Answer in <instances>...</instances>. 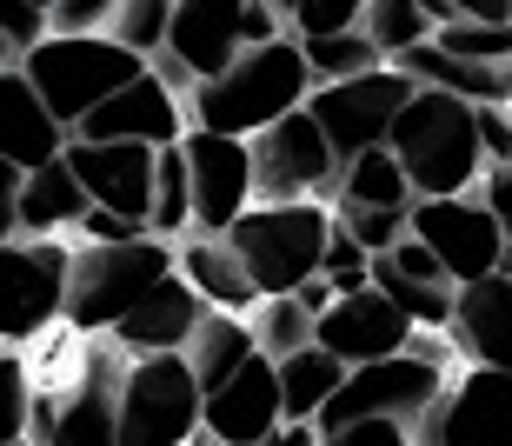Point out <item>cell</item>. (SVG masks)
I'll return each instance as SVG.
<instances>
[{"label": "cell", "mask_w": 512, "mask_h": 446, "mask_svg": "<svg viewBox=\"0 0 512 446\" xmlns=\"http://www.w3.org/2000/svg\"><path fill=\"white\" fill-rule=\"evenodd\" d=\"M446 380H453V367L446 360H433V353L419 347H399V353H380V360H360V367H346L340 393L320 407V440L333 446V433L346 427V420H360V413H399V420H413L419 433V413L433 407L439 393H446Z\"/></svg>", "instance_id": "obj_8"}, {"label": "cell", "mask_w": 512, "mask_h": 446, "mask_svg": "<svg viewBox=\"0 0 512 446\" xmlns=\"http://www.w3.org/2000/svg\"><path fill=\"white\" fill-rule=\"evenodd\" d=\"M253 353H260L253 320H247V313H233V307H207V320H200L193 340H187V360H193V373H200V387H207V393L220 387V380H233Z\"/></svg>", "instance_id": "obj_26"}, {"label": "cell", "mask_w": 512, "mask_h": 446, "mask_svg": "<svg viewBox=\"0 0 512 446\" xmlns=\"http://www.w3.org/2000/svg\"><path fill=\"white\" fill-rule=\"evenodd\" d=\"M74 233H80V240H133V233H147V227H140V220H127L120 207H100V200H94V207L80 214Z\"/></svg>", "instance_id": "obj_43"}, {"label": "cell", "mask_w": 512, "mask_h": 446, "mask_svg": "<svg viewBox=\"0 0 512 446\" xmlns=\"http://www.w3.org/2000/svg\"><path fill=\"white\" fill-rule=\"evenodd\" d=\"M366 0H293V34H340L360 27Z\"/></svg>", "instance_id": "obj_39"}, {"label": "cell", "mask_w": 512, "mask_h": 446, "mask_svg": "<svg viewBox=\"0 0 512 446\" xmlns=\"http://www.w3.org/2000/svg\"><path fill=\"white\" fill-rule=\"evenodd\" d=\"M413 233L446 260V273H453L459 287L499 273V253H506V227H499V214L486 207L479 187L473 194H419L413 200Z\"/></svg>", "instance_id": "obj_14"}, {"label": "cell", "mask_w": 512, "mask_h": 446, "mask_svg": "<svg viewBox=\"0 0 512 446\" xmlns=\"http://www.w3.org/2000/svg\"><path fill=\"white\" fill-rule=\"evenodd\" d=\"M67 120L47 107V94H40L34 80H27V67H0V154L20 160V167H40V160L67 154Z\"/></svg>", "instance_id": "obj_21"}, {"label": "cell", "mask_w": 512, "mask_h": 446, "mask_svg": "<svg viewBox=\"0 0 512 446\" xmlns=\"http://www.w3.org/2000/svg\"><path fill=\"white\" fill-rule=\"evenodd\" d=\"M499 273H512V240H506V253H499Z\"/></svg>", "instance_id": "obj_49"}, {"label": "cell", "mask_w": 512, "mask_h": 446, "mask_svg": "<svg viewBox=\"0 0 512 446\" xmlns=\"http://www.w3.org/2000/svg\"><path fill=\"white\" fill-rule=\"evenodd\" d=\"M333 220H340L360 247H373V253H386L399 240V233L413 227V207H366V200H333Z\"/></svg>", "instance_id": "obj_35"}, {"label": "cell", "mask_w": 512, "mask_h": 446, "mask_svg": "<svg viewBox=\"0 0 512 446\" xmlns=\"http://www.w3.org/2000/svg\"><path fill=\"white\" fill-rule=\"evenodd\" d=\"M479 140L486 160H512V100H479Z\"/></svg>", "instance_id": "obj_42"}, {"label": "cell", "mask_w": 512, "mask_h": 446, "mask_svg": "<svg viewBox=\"0 0 512 446\" xmlns=\"http://www.w3.org/2000/svg\"><path fill=\"white\" fill-rule=\"evenodd\" d=\"M426 446H512V367L466 360L433 407L419 413Z\"/></svg>", "instance_id": "obj_11"}, {"label": "cell", "mask_w": 512, "mask_h": 446, "mask_svg": "<svg viewBox=\"0 0 512 446\" xmlns=\"http://www.w3.org/2000/svg\"><path fill=\"white\" fill-rule=\"evenodd\" d=\"M286 420V400H280V360L273 353H253L247 367L220 380L207 393V440H227V446H260L273 440Z\"/></svg>", "instance_id": "obj_18"}, {"label": "cell", "mask_w": 512, "mask_h": 446, "mask_svg": "<svg viewBox=\"0 0 512 446\" xmlns=\"http://www.w3.org/2000/svg\"><path fill=\"white\" fill-rule=\"evenodd\" d=\"M247 0H173L167 54L187 67L193 80H213L220 67L247 54Z\"/></svg>", "instance_id": "obj_19"}, {"label": "cell", "mask_w": 512, "mask_h": 446, "mask_svg": "<svg viewBox=\"0 0 512 446\" xmlns=\"http://www.w3.org/2000/svg\"><path fill=\"white\" fill-rule=\"evenodd\" d=\"M187 127H193L187 94H180L167 74H153V60H147V67H140L127 87H114V94L100 100L94 114L80 120L74 134H87V140H147V147H167V140H180Z\"/></svg>", "instance_id": "obj_15"}, {"label": "cell", "mask_w": 512, "mask_h": 446, "mask_svg": "<svg viewBox=\"0 0 512 446\" xmlns=\"http://www.w3.org/2000/svg\"><path fill=\"white\" fill-rule=\"evenodd\" d=\"M419 94V80L399 67V60H380V67H366V74H346V80H320L306 107L320 114V127L333 134L340 160H353L360 147H380L393 134L399 107Z\"/></svg>", "instance_id": "obj_10"}, {"label": "cell", "mask_w": 512, "mask_h": 446, "mask_svg": "<svg viewBox=\"0 0 512 446\" xmlns=\"http://www.w3.org/2000/svg\"><path fill=\"white\" fill-rule=\"evenodd\" d=\"M340 147L313 107H293L253 134V180L260 200H333L340 194Z\"/></svg>", "instance_id": "obj_9"}, {"label": "cell", "mask_w": 512, "mask_h": 446, "mask_svg": "<svg viewBox=\"0 0 512 446\" xmlns=\"http://www.w3.org/2000/svg\"><path fill=\"white\" fill-rule=\"evenodd\" d=\"M320 273L333 280L340 293H353V287H366L373 280V247H360L353 233L333 220V240H326V260H320Z\"/></svg>", "instance_id": "obj_37"}, {"label": "cell", "mask_w": 512, "mask_h": 446, "mask_svg": "<svg viewBox=\"0 0 512 446\" xmlns=\"http://www.w3.org/2000/svg\"><path fill=\"white\" fill-rule=\"evenodd\" d=\"M306 60H313V74L320 80H346V74H366V67H380V47L366 27H340V34H300Z\"/></svg>", "instance_id": "obj_32"}, {"label": "cell", "mask_w": 512, "mask_h": 446, "mask_svg": "<svg viewBox=\"0 0 512 446\" xmlns=\"http://www.w3.org/2000/svg\"><path fill=\"white\" fill-rule=\"evenodd\" d=\"M67 267L74 247L60 233H14L0 240V347H34L67 320Z\"/></svg>", "instance_id": "obj_7"}, {"label": "cell", "mask_w": 512, "mask_h": 446, "mask_svg": "<svg viewBox=\"0 0 512 446\" xmlns=\"http://www.w3.org/2000/svg\"><path fill=\"white\" fill-rule=\"evenodd\" d=\"M114 7H120V0H54L47 14H54L60 34H107Z\"/></svg>", "instance_id": "obj_41"}, {"label": "cell", "mask_w": 512, "mask_h": 446, "mask_svg": "<svg viewBox=\"0 0 512 446\" xmlns=\"http://www.w3.org/2000/svg\"><path fill=\"white\" fill-rule=\"evenodd\" d=\"M439 47H453V54H473V60H506L512 67V20H473V14H453L433 27Z\"/></svg>", "instance_id": "obj_33"}, {"label": "cell", "mask_w": 512, "mask_h": 446, "mask_svg": "<svg viewBox=\"0 0 512 446\" xmlns=\"http://www.w3.org/2000/svg\"><path fill=\"white\" fill-rule=\"evenodd\" d=\"M20 67H27V80L47 94V107H54L67 127H80L114 87H127V80L147 67V54H133L127 40H114V34H60L54 27V34H40L34 47H20Z\"/></svg>", "instance_id": "obj_4"}, {"label": "cell", "mask_w": 512, "mask_h": 446, "mask_svg": "<svg viewBox=\"0 0 512 446\" xmlns=\"http://www.w3.org/2000/svg\"><path fill=\"white\" fill-rule=\"evenodd\" d=\"M180 247V273H187L193 287L207 293L213 307H233V313H253V300H260V287H253L247 260H240V247H233L227 233H180L173 240Z\"/></svg>", "instance_id": "obj_23"}, {"label": "cell", "mask_w": 512, "mask_h": 446, "mask_svg": "<svg viewBox=\"0 0 512 446\" xmlns=\"http://www.w3.org/2000/svg\"><path fill=\"white\" fill-rule=\"evenodd\" d=\"M413 420H399V413H360V420H346L333 433V446H413Z\"/></svg>", "instance_id": "obj_38"}, {"label": "cell", "mask_w": 512, "mask_h": 446, "mask_svg": "<svg viewBox=\"0 0 512 446\" xmlns=\"http://www.w3.org/2000/svg\"><path fill=\"white\" fill-rule=\"evenodd\" d=\"M446 7H453V14H473V20H512V0H446Z\"/></svg>", "instance_id": "obj_46"}, {"label": "cell", "mask_w": 512, "mask_h": 446, "mask_svg": "<svg viewBox=\"0 0 512 446\" xmlns=\"http://www.w3.org/2000/svg\"><path fill=\"white\" fill-rule=\"evenodd\" d=\"M20 187H27V167L0 154V240L20 233Z\"/></svg>", "instance_id": "obj_44"}, {"label": "cell", "mask_w": 512, "mask_h": 446, "mask_svg": "<svg viewBox=\"0 0 512 446\" xmlns=\"http://www.w3.org/2000/svg\"><path fill=\"white\" fill-rule=\"evenodd\" d=\"M34 433V387H27V353H0V446Z\"/></svg>", "instance_id": "obj_36"}, {"label": "cell", "mask_w": 512, "mask_h": 446, "mask_svg": "<svg viewBox=\"0 0 512 446\" xmlns=\"http://www.w3.org/2000/svg\"><path fill=\"white\" fill-rule=\"evenodd\" d=\"M393 154L406 160L419 194H473L486 180V140H479V100L453 87H419L393 120Z\"/></svg>", "instance_id": "obj_2"}, {"label": "cell", "mask_w": 512, "mask_h": 446, "mask_svg": "<svg viewBox=\"0 0 512 446\" xmlns=\"http://www.w3.org/2000/svg\"><path fill=\"white\" fill-rule=\"evenodd\" d=\"M133 353L107 333V347H94V360L80 367V380L67 387V400L34 393V440H60V446H100L120 440V373Z\"/></svg>", "instance_id": "obj_12"}, {"label": "cell", "mask_w": 512, "mask_h": 446, "mask_svg": "<svg viewBox=\"0 0 512 446\" xmlns=\"http://www.w3.org/2000/svg\"><path fill=\"white\" fill-rule=\"evenodd\" d=\"M313 87H320V74H313L300 34H280V40L247 47V54L233 60V67H220L213 80H200V87L187 94V114L200 120V127H220V134H247L253 140L280 114L306 107Z\"/></svg>", "instance_id": "obj_1"}, {"label": "cell", "mask_w": 512, "mask_h": 446, "mask_svg": "<svg viewBox=\"0 0 512 446\" xmlns=\"http://www.w3.org/2000/svg\"><path fill=\"white\" fill-rule=\"evenodd\" d=\"M180 267V247L167 233H133V240H74L67 267V327L74 333H114L153 280Z\"/></svg>", "instance_id": "obj_3"}, {"label": "cell", "mask_w": 512, "mask_h": 446, "mask_svg": "<svg viewBox=\"0 0 512 446\" xmlns=\"http://www.w3.org/2000/svg\"><path fill=\"white\" fill-rule=\"evenodd\" d=\"M67 160H74V174L87 180V194H94L100 207H120V214L140 220V227L153 220V167H160V147H147V140L67 134Z\"/></svg>", "instance_id": "obj_16"}, {"label": "cell", "mask_w": 512, "mask_h": 446, "mask_svg": "<svg viewBox=\"0 0 512 446\" xmlns=\"http://www.w3.org/2000/svg\"><path fill=\"white\" fill-rule=\"evenodd\" d=\"M87 207H94V194H87V180L74 174L67 154L27 167V187H20V233H74Z\"/></svg>", "instance_id": "obj_24"}, {"label": "cell", "mask_w": 512, "mask_h": 446, "mask_svg": "<svg viewBox=\"0 0 512 446\" xmlns=\"http://www.w3.org/2000/svg\"><path fill=\"white\" fill-rule=\"evenodd\" d=\"M167 27H173V0H120L114 20H107V34L127 40L133 54H160L167 47Z\"/></svg>", "instance_id": "obj_34"}, {"label": "cell", "mask_w": 512, "mask_h": 446, "mask_svg": "<svg viewBox=\"0 0 512 446\" xmlns=\"http://www.w3.org/2000/svg\"><path fill=\"white\" fill-rule=\"evenodd\" d=\"M0 34L14 40V47H34L40 34H54V14L40 0H0Z\"/></svg>", "instance_id": "obj_40"}, {"label": "cell", "mask_w": 512, "mask_h": 446, "mask_svg": "<svg viewBox=\"0 0 512 446\" xmlns=\"http://www.w3.org/2000/svg\"><path fill=\"white\" fill-rule=\"evenodd\" d=\"M413 313L399 307L386 287H353V293H333V307L320 313V347H333L346 367H360V360H380V353H399L413 340Z\"/></svg>", "instance_id": "obj_17"}, {"label": "cell", "mask_w": 512, "mask_h": 446, "mask_svg": "<svg viewBox=\"0 0 512 446\" xmlns=\"http://www.w3.org/2000/svg\"><path fill=\"white\" fill-rule=\"evenodd\" d=\"M153 233H167V240H180V233L193 227V167H187V147L180 140H167L160 147V167H153Z\"/></svg>", "instance_id": "obj_30"}, {"label": "cell", "mask_w": 512, "mask_h": 446, "mask_svg": "<svg viewBox=\"0 0 512 446\" xmlns=\"http://www.w3.org/2000/svg\"><path fill=\"white\" fill-rule=\"evenodd\" d=\"M346 380V360L320 340H306V347L280 353V400H286V420H320V407L340 393Z\"/></svg>", "instance_id": "obj_27"}, {"label": "cell", "mask_w": 512, "mask_h": 446, "mask_svg": "<svg viewBox=\"0 0 512 446\" xmlns=\"http://www.w3.org/2000/svg\"><path fill=\"white\" fill-rule=\"evenodd\" d=\"M333 200H366V207H413L419 187L413 174H406V160L393 154V140H380V147H360V154L340 167V194Z\"/></svg>", "instance_id": "obj_28"}, {"label": "cell", "mask_w": 512, "mask_h": 446, "mask_svg": "<svg viewBox=\"0 0 512 446\" xmlns=\"http://www.w3.org/2000/svg\"><path fill=\"white\" fill-rule=\"evenodd\" d=\"M227 240L240 247L260 293H293L300 280L320 273L326 240H333V207L326 200H253L227 227Z\"/></svg>", "instance_id": "obj_5"}, {"label": "cell", "mask_w": 512, "mask_h": 446, "mask_svg": "<svg viewBox=\"0 0 512 446\" xmlns=\"http://www.w3.org/2000/svg\"><path fill=\"white\" fill-rule=\"evenodd\" d=\"M479 194H486V207L499 214V227H506V240H512V160H493V167H486Z\"/></svg>", "instance_id": "obj_45"}, {"label": "cell", "mask_w": 512, "mask_h": 446, "mask_svg": "<svg viewBox=\"0 0 512 446\" xmlns=\"http://www.w3.org/2000/svg\"><path fill=\"white\" fill-rule=\"evenodd\" d=\"M207 433V387L187 347L133 353L120 373V446H180Z\"/></svg>", "instance_id": "obj_6"}, {"label": "cell", "mask_w": 512, "mask_h": 446, "mask_svg": "<svg viewBox=\"0 0 512 446\" xmlns=\"http://www.w3.org/2000/svg\"><path fill=\"white\" fill-rule=\"evenodd\" d=\"M187 167H193V233H227L233 220L260 200V180H253V140L247 134H220V127H200L193 120L187 134Z\"/></svg>", "instance_id": "obj_13"}, {"label": "cell", "mask_w": 512, "mask_h": 446, "mask_svg": "<svg viewBox=\"0 0 512 446\" xmlns=\"http://www.w3.org/2000/svg\"><path fill=\"white\" fill-rule=\"evenodd\" d=\"M247 320H253V340H260L273 360L293 353V347H306V340H320V313L306 307L300 293H260Z\"/></svg>", "instance_id": "obj_29"}, {"label": "cell", "mask_w": 512, "mask_h": 446, "mask_svg": "<svg viewBox=\"0 0 512 446\" xmlns=\"http://www.w3.org/2000/svg\"><path fill=\"white\" fill-rule=\"evenodd\" d=\"M207 307H213V300L173 267L167 280H153V287L140 293V307L114 327V340L127 353H173V347H187V340H193V327L207 320Z\"/></svg>", "instance_id": "obj_20"}, {"label": "cell", "mask_w": 512, "mask_h": 446, "mask_svg": "<svg viewBox=\"0 0 512 446\" xmlns=\"http://www.w3.org/2000/svg\"><path fill=\"white\" fill-rule=\"evenodd\" d=\"M419 7H426V14H433V20H446V14H453V7H446V0H419Z\"/></svg>", "instance_id": "obj_48"}, {"label": "cell", "mask_w": 512, "mask_h": 446, "mask_svg": "<svg viewBox=\"0 0 512 446\" xmlns=\"http://www.w3.org/2000/svg\"><path fill=\"white\" fill-rule=\"evenodd\" d=\"M360 27L373 34V47H380L386 60H406V47H419V40L433 34L439 20L419 7V0H366Z\"/></svg>", "instance_id": "obj_31"}, {"label": "cell", "mask_w": 512, "mask_h": 446, "mask_svg": "<svg viewBox=\"0 0 512 446\" xmlns=\"http://www.w3.org/2000/svg\"><path fill=\"white\" fill-rule=\"evenodd\" d=\"M399 67H406L419 87H453V94H466V100H512V67L506 60L453 54V47H439L433 34L419 40V47H406Z\"/></svg>", "instance_id": "obj_25"}, {"label": "cell", "mask_w": 512, "mask_h": 446, "mask_svg": "<svg viewBox=\"0 0 512 446\" xmlns=\"http://www.w3.org/2000/svg\"><path fill=\"white\" fill-rule=\"evenodd\" d=\"M40 7H54V0H40Z\"/></svg>", "instance_id": "obj_50"}, {"label": "cell", "mask_w": 512, "mask_h": 446, "mask_svg": "<svg viewBox=\"0 0 512 446\" xmlns=\"http://www.w3.org/2000/svg\"><path fill=\"white\" fill-rule=\"evenodd\" d=\"M453 347L459 360H486V367H512V273H486L466 280L453 307Z\"/></svg>", "instance_id": "obj_22"}, {"label": "cell", "mask_w": 512, "mask_h": 446, "mask_svg": "<svg viewBox=\"0 0 512 446\" xmlns=\"http://www.w3.org/2000/svg\"><path fill=\"white\" fill-rule=\"evenodd\" d=\"M14 60H20V47H14L7 34H0V67H14Z\"/></svg>", "instance_id": "obj_47"}]
</instances>
